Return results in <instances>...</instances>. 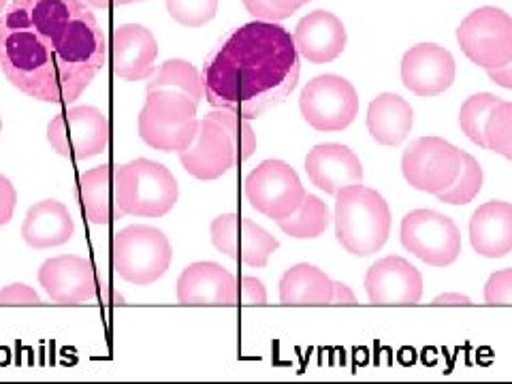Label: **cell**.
Masks as SVG:
<instances>
[{
    "label": "cell",
    "instance_id": "1",
    "mask_svg": "<svg viewBox=\"0 0 512 384\" xmlns=\"http://www.w3.org/2000/svg\"><path fill=\"white\" fill-rule=\"evenodd\" d=\"M105 58L103 28L84 0H13L0 13V69L30 99L77 101Z\"/></svg>",
    "mask_w": 512,
    "mask_h": 384
},
{
    "label": "cell",
    "instance_id": "2",
    "mask_svg": "<svg viewBox=\"0 0 512 384\" xmlns=\"http://www.w3.org/2000/svg\"><path fill=\"white\" fill-rule=\"evenodd\" d=\"M299 52L278 22L254 20L229 32L203 64L205 99L246 120L280 105L299 82Z\"/></svg>",
    "mask_w": 512,
    "mask_h": 384
},
{
    "label": "cell",
    "instance_id": "3",
    "mask_svg": "<svg viewBox=\"0 0 512 384\" xmlns=\"http://www.w3.org/2000/svg\"><path fill=\"white\" fill-rule=\"evenodd\" d=\"M335 197V237L350 254L370 256L387 244L391 210L382 195L355 184Z\"/></svg>",
    "mask_w": 512,
    "mask_h": 384
},
{
    "label": "cell",
    "instance_id": "4",
    "mask_svg": "<svg viewBox=\"0 0 512 384\" xmlns=\"http://www.w3.org/2000/svg\"><path fill=\"white\" fill-rule=\"evenodd\" d=\"M178 182L167 167L137 158L114 169V197L124 216L160 218L178 203Z\"/></svg>",
    "mask_w": 512,
    "mask_h": 384
},
{
    "label": "cell",
    "instance_id": "5",
    "mask_svg": "<svg viewBox=\"0 0 512 384\" xmlns=\"http://www.w3.org/2000/svg\"><path fill=\"white\" fill-rule=\"evenodd\" d=\"M197 103L180 90H152L139 114V137L160 152H182L197 135Z\"/></svg>",
    "mask_w": 512,
    "mask_h": 384
},
{
    "label": "cell",
    "instance_id": "6",
    "mask_svg": "<svg viewBox=\"0 0 512 384\" xmlns=\"http://www.w3.org/2000/svg\"><path fill=\"white\" fill-rule=\"evenodd\" d=\"M171 259L173 250L167 235L146 224H133L111 239V267L131 284L148 286L160 280L171 267Z\"/></svg>",
    "mask_w": 512,
    "mask_h": 384
},
{
    "label": "cell",
    "instance_id": "7",
    "mask_svg": "<svg viewBox=\"0 0 512 384\" xmlns=\"http://www.w3.org/2000/svg\"><path fill=\"white\" fill-rule=\"evenodd\" d=\"M461 52L487 71L512 60V18L498 7L472 11L457 28Z\"/></svg>",
    "mask_w": 512,
    "mask_h": 384
},
{
    "label": "cell",
    "instance_id": "8",
    "mask_svg": "<svg viewBox=\"0 0 512 384\" xmlns=\"http://www.w3.org/2000/svg\"><path fill=\"white\" fill-rule=\"evenodd\" d=\"M299 107L303 120L316 131L335 133L355 122L359 96L348 79L340 75H320L303 88Z\"/></svg>",
    "mask_w": 512,
    "mask_h": 384
},
{
    "label": "cell",
    "instance_id": "9",
    "mask_svg": "<svg viewBox=\"0 0 512 384\" xmlns=\"http://www.w3.org/2000/svg\"><path fill=\"white\" fill-rule=\"evenodd\" d=\"M244 195L256 212L271 220L291 216L306 197L297 171L282 160H265L248 173Z\"/></svg>",
    "mask_w": 512,
    "mask_h": 384
},
{
    "label": "cell",
    "instance_id": "10",
    "mask_svg": "<svg viewBox=\"0 0 512 384\" xmlns=\"http://www.w3.org/2000/svg\"><path fill=\"white\" fill-rule=\"evenodd\" d=\"M109 120L96 107H71L47 124V141L67 158L84 160L99 156L109 146Z\"/></svg>",
    "mask_w": 512,
    "mask_h": 384
},
{
    "label": "cell",
    "instance_id": "11",
    "mask_svg": "<svg viewBox=\"0 0 512 384\" xmlns=\"http://www.w3.org/2000/svg\"><path fill=\"white\" fill-rule=\"evenodd\" d=\"M463 152L440 137H421L412 141L402 156L406 182L416 188L438 195L451 188L461 171Z\"/></svg>",
    "mask_w": 512,
    "mask_h": 384
},
{
    "label": "cell",
    "instance_id": "12",
    "mask_svg": "<svg viewBox=\"0 0 512 384\" xmlns=\"http://www.w3.org/2000/svg\"><path fill=\"white\" fill-rule=\"evenodd\" d=\"M402 244L431 267H448L461 252L457 224L434 210H414L402 222Z\"/></svg>",
    "mask_w": 512,
    "mask_h": 384
},
{
    "label": "cell",
    "instance_id": "13",
    "mask_svg": "<svg viewBox=\"0 0 512 384\" xmlns=\"http://www.w3.org/2000/svg\"><path fill=\"white\" fill-rule=\"evenodd\" d=\"M182 167L197 180H216L233 169L239 156V146L231 131L216 111L199 120L197 135L190 146L180 152Z\"/></svg>",
    "mask_w": 512,
    "mask_h": 384
},
{
    "label": "cell",
    "instance_id": "14",
    "mask_svg": "<svg viewBox=\"0 0 512 384\" xmlns=\"http://www.w3.org/2000/svg\"><path fill=\"white\" fill-rule=\"evenodd\" d=\"M212 244L218 252L248 267H265L280 242L259 224L235 214H222L212 222Z\"/></svg>",
    "mask_w": 512,
    "mask_h": 384
},
{
    "label": "cell",
    "instance_id": "15",
    "mask_svg": "<svg viewBox=\"0 0 512 384\" xmlns=\"http://www.w3.org/2000/svg\"><path fill=\"white\" fill-rule=\"evenodd\" d=\"M365 291L374 306H414L423 297V276L399 256H387L370 267Z\"/></svg>",
    "mask_w": 512,
    "mask_h": 384
},
{
    "label": "cell",
    "instance_id": "16",
    "mask_svg": "<svg viewBox=\"0 0 512 384\" xmlns=\"http://www.w3.org/2000/svg\"><path fill=\"white\" fill-rule=\"evenodd\" d=\"M43 291L60 306H77L96 297V274L90 261L75 254H62L45 261L39 269Z\"/></svg>",
    "mask_w": 512,
    "mask_h": 384
},
{
    "label": "cell",
    "instance_id": "17",
    "mask_svg": "<svg viewBox=\"0 0 512 384\" xmlns=\"http://www.w3.org/2000/svg\"><path fill=\"white\" fill-rule=\"evenodd\" d=\"M402 82L419 96H438L455 82V58L436 43L414 45L402 60Z\"/></svg>",
    "mask_w": 512,
    "mask_h": 384
},
{
    "label": "cell",
    "instance_id": "18",
    "mask_svg": "<svg viewBox=\"0 0 512 384\" xmlns=\"http://www.w3.org/2000/svg\"><path fill=\"white\" fill-rule=\"evenodd\" d=\"M111 69L126 82H141L154 73L158 43L146 26L124 24L111 32Z\"/></svg>",
    "mask_w": 512,
    "mask_h": 384
},
{
    "label": "cell",
    "instance_id": "19",
    "mask_svg": "<svg viewBox=\"0 0 512 384\" xmlns=\"http://www.w3.org/2000/svg\"><path fill=\"white\" fill-rule=\"evenodd\" d=\"M178 301L182 306H233L235 276L218 263H192L178 278Z\"/></svg>",
    "mask_w": 512,
    "mask_h": 384
},
{
    "label": "cell",
    "instance_id": "20",
    "mask_svg": "<svg viewBox=\"0 0 512 384\" xmlns=\"http://www.w3.org/2000/svg\"><path fill=\"white\" fill-rule=\"evenodd\" d=\"M306 171L310 182L327 195H338L342 188L363 182L361 160L340 143H323L310 150L306 156Z\"/></svg>",
    "mask_w": 512,
    "mask_h": 384
},
{
    "label": "cell",
    "instance_id": "21",
    "mask_svg": "<svg viewBox=\"0 0 512 384\" xmlns=\"http://www.w3.org/2000/svg\"><path fill=\"white\" fill-rule=\"evenodd\" d=\"M297 52L314 62L325 64L338 58L346 47V28L338 15L329 11H312L295 28Z\"/></svg>",
    "mask_w": 512,
    "mask_h": 384
},
{
    "label": "cell",
    "instance_id": "22",
    "mask_svg": "<svg viewBox=\"0 0 512 384\" xmlns=\"http://www.w3.org/2000/svg\"><path fill=\"white\" fill-rule=\"evenodd\" d=\"M470 242L487 259H502L512 250V205L489 201L470 220Z\"/></svg>",
    "mask_w": 512,
    "mask_h": 384
},
{
    "label": "cell",
    "instance_id": "23",
    "mask_svg": "<svg viewBox=\"0 0 512 384\" xmlns=\"http://www.w3.org/2000/svg\"><path fill=\"white\" fill-rule=\"evenodd\" d=\"M73 233L75 222L69 210L60 201L52 199L32 205L22 224L24 242L35 250H47L67 244Z\"/></svg>",
    "mask_w": 512,
    "mask_h": 384
},
{
    "label": "cell",
    "instance_id": "24",
    "mask_svg": "<svg viewBox=\"0 0 512 384\" xmlns=\"http://www.w3.org/2000/svg\"><path fill=\"white\" fill-rule=\"evenodd\" d=\"M412 107L402 96L384 92L370 103L367 109V128L370 135L382 146H399L410 135L412 128Z\"/></svg>",
    "mask_w": 512,
    "mask_h": 384
},
{
    "label": "cell",
    "instance_id": "25",
    "mask_svg": "<svg viewBox=\"0 0 512 384\" xmlns=\"http://www.w3.org/2000/svg\"><path fill=\"white\" fill-rule=\"evenodd\" d=\"M114 169V165H101L79 175V201L92 224H111L124 216L114 197Z\"/></svg>",
    "mask_w": 512,
    "mask_h": 384
},
{
    "label": "cell",
    "instance_id": "26",
    "mask_svg": "<svg viewBox=\"0 0 512 384\" xmlns=\"http://www.w3.org/2000/svg\"><path fill=\"white\" fill-rule=\"evenodd\" d=\"M331 297V278L314 265H295L280 280V301L284 306H331Z\"/></svg>",
    "mask_w": 512,
    "mask_h": 384
},
{
    "label": "cell",
    "instance_id": "27",
    "mask_svg": "<svg viewBox=\"0 0 512 384\" xmlns=\"http://www.w3.org/2000/svg\"><path fill=\"white\" fill-rule=\"evenodd\" d=\"M180 90L184 94H188L192 101L197 105L203 101L205 90H203V77L201 73L192 67L190 62L186 60H167L160 64V67L150 75L148 82V92L152 90Z\"/></svg>",
    "mask_w": 512,
    "mask_h": 384
},
{
    "label": "cell",
    "instance_id": "28",
    "mask_svg": "<svg viewBox=\"0 0 512 384\" xmlns=\"http://www.w3.org/2000/svg\"><path fill=\"white\" fill-rule=\"evenodd\" d=\"M276 222L280 231L286 235L297 237V239H312L327 231L331 216L323 201L314 195H306L291 216L280 218Z\"/></svg>",
    "mask_w": 512,
    "mask_h": 384
},
{
    "label": "cell",
    "instance_id": "29",
    "mask_svg": "<svg viewBox=\"0 0 512 384\" xmlns=\"http://www.w3.org/2000/svg\"><path fill=\"white\" fill-rule=\"evenodd\" d=\"M500 103L498 96H493L489 92L483 94H474L470 99L461 105L459 111V124L461 131L468 135L470 141H474L478 148L487 150V139H485V126L489 120V114L493 107Z\"/></svg>",
    "mask_w": 512,
    "mask_h": 384
},
{
    "label": "cell",
    "instance_id": "30",
    "mask_svg": "<svg viewBox=\"0 0 512 384\" xmlns=\"http://www.w3.org/2000/svg\"><path fill=\"white\" fill-rule=\"evenodd\" d=\"M483 188V169H480L478 160L470 154L463 152L461 156V171L457 175V180L451 188H446L438 192V201L442 203H451V205H466L474 201V197Z\"/></svg>",
    "mask_w": 512,
    "mask_h": 384
},
{
    "label": "cell",
    "instance_id": "31",
    "mask_svg": "<svg viewBox=\"0 0 512 384\" xmlns=\"http://www.w3.org/2000/svg\"><path fill=\"white\" fill-rule=\"evenodd\" d=\"M487 150L512 160V103L500 101L493 107L485 126Z\"/></svg>",
    "mask_w": 512,
    "mask_h": 384
},
{
    "label": "cell",
    "instance_id": "32",
    "mask_svg": "<svg viewBox=\"0 0 512 384\" xmlns=\"http://www.w3.org/2000/svg\"><path fill=\"white\" fill-rule=\"evenodd\" d=\"M165 3L171 18L188 28L205 26L218 11V0H165Z\"/></svg>",
    "mask_w": 512,
    "mask_h": 384
},
{
    "label": "cell",
    "instance_id": "33",
    "mask_svg": "<svg viewBox=\"0 0 512 384\" xmlns=\"http://www.w3.org/2000/svg\"><path fill=\"white\" fill-rule=\"evenodd\" d=\"M310 0H244V7L256 20L282 22Z\"/></svg>",
    "mask_w": 512,
    "mask_h": 384
},
{
    "label": "cell",
    "instance_id": "34",
    "mask_svg": "<svg viewBox=\"0 0 512 384\" xmlns=\"http://www.w3.org/2000/svg\"><path fill=\"white\" fill-rule=\"evenodd\" d=\"M489 306H512V269L495 271L485 286Z\"/></svg>",
    "mask_w": 512,
    "mask_h": 384
},
{
    "label": "cell",
    "instance_id": "35",
    "mask_svg": "<svg viewBox=\"0 0 512 384\" xmlns=\"http://www.w3.org/2000/svg\"><path fill=\"white\" fill-rule=\"evenodd\" d=\"M41 299L26 284H9L0 291V306H39Z\"/></svg>",
    "mask_w": 512,
    "mask_h": 384
},
{
    "label": "cell",
    "instance_id": "36",
    "mask_svg": "<svg viewBox=\"0 0 512 384\" xmlns=\"http://www.w3.org/2000/svg\"><path fill=\"white\" fill-rule=\"evenodd\" d=\"M15 203H18V192H15L13 184L5 178V175H0V227H5V224L13 218Z\"/></svg>",
    "mask_w": 512,
    "mask_h": 384
},
{
    "label": "cell",
    "instance_id": "37",
    "mask_svg": "<svg viewBox=\"0 0 512 384\" xmlns=\"http://www.w3.org/2000/svg\"><path fill=\"white\" fill-rule=\"evenodd\" d=\"M242 301L246 306H265L267 293L259 278H252V276L242 278Z\"/></svg>",
    "mask_w": 512,
    "mask_h": 384
},
{
    "label": "cell",
    "instance_id": "38",
    "mask_svg": "<svg viewBox=\"0 0 512 384\" xmlns=\"http://www.w3.org/2000/svg\"><path fill=\"white\" fill-rule=\"evenodd\" d=\"M331 306H357V297L350 288L342 282H333V297Z\"/></svg>",
    "mask_w": 512,
    "mask_h": 384
},
{
    "label": "cell",
    "instance_id": "39",
    "mask_svg": "<svg viewBox=\"0 0 512 384\" xmlns=\"http://www.w3.org/2000/svg\"><path fill=\"white\" fill-rule=\"evenodd\" d=\"M487 73H489V79H491L493 84H498V86H502V88L512 90V60H510L508 64H504V67L491 69V71H487Z\"/></svg>",
    "mask_w": 512,
    "mask_h": 384
},
{
    "label": "cell",
    "instance_id": "40",
    "mask_svg": "<svg viewBox=\"0 0 512 384\" xmlns=\"http://www.w3.org/2000/svg\"><path fill=\"white\" fill-rule=\"evenodd\" d=\"M434 306H472L470 297L459 293H444L434 299Z\"/></svg>",
    "mask_w": 512,
    "mask_h": 384
},
{
    "label": "cell",
    "instance_id": "41",
    "mask_svg": "<svg viewBox=\"0 0 512 384\" xmlns=\"http://www.w3.org/2000/svg\"><path fill=\"white\" fill-rule=\"evenodd\" d=\"M84 3H88V5H92V7H99V9H109V7L141 3V0H84Z\"/></svg>",
    "mask_w": 512,
    "mask_h": 384
},
{
    "label": "cell",
    "instance_id": "42",
    "mask_svg": "<svg viewBox=\"0 0 512 384\" xmlns=\"http://www.w3.org/2000/svg\"><path fill=\"white\" fill-rule=\"evenodd\" d=\"M5 7H7V0H0V13L5 11Z\"/></svg>",
    "mask_w": 512,
    "mask_h": 384
},
{
    "label": "cell",
    "instance_id": "43",
    "mask_svg": "<svg viewBox=\"0 0 512 384\" xmlns=\"http://www.w3.org/2000/svg\"><path fill=\"white\" fill-rule=\"evenodd\" d=\"M0 131H3V120H0Z\"/></svg>",
    "mask_w": 512,
    "mask_h": 384
}]
</instances>
